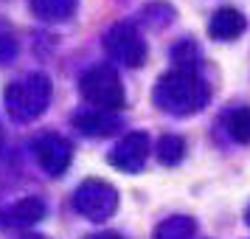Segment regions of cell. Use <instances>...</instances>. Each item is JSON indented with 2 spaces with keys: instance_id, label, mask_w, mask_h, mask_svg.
<instances>
[{
  "instance_id": "1",
  "label": "cell",
  "mask_w": 250,
  "mask_h": 239,
  "mask_svg": "<svg viewBox=\"0 0 250 239\" xmlns=\"http://www.w3.org/2000/svg\"><path fill=\"white\" fill-rule=\"evenodd\" d=\"M208 90L203 87V82L194 76V70H174L169 76H163L158 82L155 90V102L160 107H166L169 113H194L200 110V104L205 102Z\"/></svg>"
},
{
  "instance_id": "2",
  "label": "cell",
  "mask_w": 250,
  "mask_h": 239,
  "mask_svg": "<svg viewBox=\"0 0 250 239\" xmlns=\"http://www.w3.org/2000/svg\"><path fill=\"white\" fill-rule=\"evenodd\" d=\"M82 96L90 104H96V110H118L124 104V87L121 79L110 65H99V68L87 70L82 76Z\"/></svg>"
},
{
  "instance_id": "3",
  "label": "cell",
  "mask_w": 250,
  "mask_h": 239,
  "mask_svg": "<svg viewBox=\"0 0 250 239\" xmlns=\"http://www.w3.org/2000/svg\"><path fill=\"white\" fill-rule=\"evenodd\" d=\"M51 96V85L45 76H25V79L14 82L6 90V102H9V113L14 118H34L45 110V102Z\"/></svg>"
},
{
  "instance_id": "4",
  "label": "cell",
  "mask_w": 250,
  "mask_h": 239,
  "mask_svg": "<svg viewBox=\"0 0 250 239\" xmlns=\"http://www.w3.org/2000/svg\"><path fill=\"white\" fill-rule=\"evenodd\" d=\"M115 203H118V194L113 186H107L102 180H87L79 186V192L73 197V205L79 208L82 214L93 217V219H104V217L113 214Z\"/></svg>"
},
{
  "instance_id": "5",
  "label": "cell",
  "mask_w": 250,
  "mask_h": 239,
  "mask_svg": "<svg viewBox=\"0 0 250 239\" xmlns=\"http://www.w3.org/2000/svg\"><path fill=\"white\" fill-rule=\"evenodd\" d=\"M107 51H110V57L113 59H121L124 65H141L144 57H146V45H144V40L138 37V31L132 28L129 23H121L115 25L113 31L107 34Z\"/></svg>"
},
{
  "instance_id": "6",
  "label": "cell",
  "mask_w": 250,
  "mask_h": 239,
  "mask_svg": "<svg viewBox=\"0 0 250 239\" xmlns=\"http://www.w3.org/2000/svg\"><path fill=\"white\" fill-rule=\"evenodd\" d=\"M144 160H146V135L144 132L126 135L110 155V163L124 172H138L144 166Z\"/></svg>"
},
{
  "instance_id": "7",
  "label": "cell",
  "mask_w": 250,
  "mask_h": 239,
  "mask_svg": "<svg viewBox=\"0 0 250 239\" xmlns=\"http://www.w3.org/2000/svg\"><path fill=\"white\" fill-rule=\"evenodd\" d=\"M37 158L42 163V169L51 172V174L65 172V166H68V160H70L68 141L59 135H42L37 141Z\"/></svg>"
},
{
  "instance_id": "8",
  "label": "cell",
  "mask_w": 250,
  "mask_h": 239,
  "mask_svg": "<svg viewBox=\"0 0 250 239\" xmlns=\"http://www.w3.org/2000/svg\"><path fill=\"white\" fill-rule=\"evenodd\" d=\"M211 37L216 40H233L245 31V17L239 9H219V12L211 17V25H208Z\"/></svg>"
},
{
  "instance_id": "9",
  "label": "cell",
  "mask_w": 250,
  "mask_h": 239,
  "mask_svg": "<svg viewBox=\"0 0 250 239\" xmlns=\"http://www.w3.org/2000/svg\"><path fill=\"white\" fill-rule=\"evenodd\" d=\"M115 121L113 115H107L104 110H93V113H82V115H76V127H79L84 135H110L115 130Z\"/></svg>"
},
{
  "instance_id": "10",
  "label": "cell",
  "mask_w": 250,
  "mask_h": 239,
  "mask_svg": "<svg viewBox=\"0 0 250 239\" xmlns=\"http://www.w3.org/2000/svg\"><path fill=\"white\" fill-rule=\"evenodd\" d=\"M42 214H45V205H42V200L28 197V200H23V203L14 205L9 214H3V219L9 217V225H31V222H37Z\"/></svg>"
},
{
  "instance_id": "11",
  "label": "cell",
  "mask_w": 250,
  "mask_h": 239,
  "mask_svg": "<svg viewBox=\"0 0 250 239\" xmlns=\"http://www.w3.org/2000/svg\"><path fill=\"white\" fill-rule=\"evenodd\" d=\"M228 135L239 144H250V107H239L233 113L225 115Z\"/></svg>"
},
{
  "instance_id": "12",
  "label": "cell",
  "mask_w": 250,
  "mask_h": 239,
  "mask_svg": "<svg viewBox=\"0 0 250 239\" xmlns=\"http://www.w3.org/2000/svg\"><path fill=\"white\" fill-rule=\"evenodd\" d=\"M73 6H76V0H34L37 14H42L45 20H62V17H68Z\"/></svg>"
},
{
  "instance_id": "13",
  "label": "cell",
  "mask_w": 250,
  "mask_h": 239,
  "mask_svg": "<svg viewBox=\"0 0 250 239\" xmlns=\"http://www.w3.org/2000/svg\"><path fill=\"white\" fill-rule=\"evenodd\" d=\"M194 231L188 217H171L158 228V239H186Z\"/></svg>"
},
{
  "instance_id": "14",
  "label": "cell",
  "mask_w": 250,
  "mask_h": 239,
  "mask_svg": "<svg viewBox=\"0 0 250 239\" xmlns=\"http://www.w3.org/2000/svg\"><path fill=\"white\" fill-rule=\"evenodd\" d=\"M183 152H186L183 138L166 135L163 141H160V160H163V163H177V160L183 158Z\"/></svg>"
},
{
  "instance_id": "15",
  "label": "cell",
  "mask_w": 250,
  "mask_h": 239,
  "mask_svg": "<svg viewBox=\"0 0 250 239\" xmlns=\"http://www.w3.org/2000/svg\"><path fill=\"white\" fill-rule=\"evenodd\" d=\"M87 239H121L118 234H96V237H87Z\"/></svg>"
},
{
  "instance_id": "16",
  "label": "cell",
  "mask_w": 250,
  "mask_h": 239,
  "mask_svg": "<svg viewBox=\"0 0 250 239\" xmlns=\"http://www.w3.org/2000/svg\"><path fill=\"white\" fill-rule=\"evenodd\" d=\"M248 217H250V211H248Z\"/></svg>"
}]
</instances>
